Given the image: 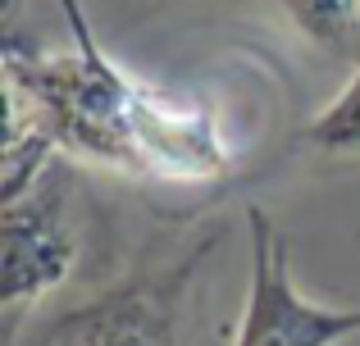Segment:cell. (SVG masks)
<instances>
[{
    "label": "cell",
    "mask_w": 360,
    "mask_h": 346,
    "mask_svg": "<svg viewBox=\"0 0 360 346\" xmlns=\"http://www.w3.org/2000/svg\"><path fill=\"white\" fill-rule=\"evenodd\" d=\"M14 5H18V0H5V9H14Z\"/></svg>",
    "instance_id": "52a82bcc"
},
{
    "label": "cell",
    "mask_w": 360,
    "mask_h": 346,
    "mask_svg": "<svg viewBox=\"0 0 360 346\" xmlns=\"http://www.w3.org/2000/svg\"><path fill=\"white\" fill-rule=\"evenodd\" d=\"M251 228V283L233 346H342L360 333V305H319L292 278V251L264 210H246Z\"/></svg>",
    "instance_id": "7a4b0ae2"
},
{
    "label": "cell",
    "mask_w": 360,
    "mask_h": 346,
    "mask_svg": "<svg viewBox=\"0 0 360 346\" xmlns=\"http://www.w3.org/2000/svg\"><path fill=\"white\" fill-rule=\"evenodd\" d=\"M288 18L324 51H342L360 32V0H283Z\"/></svg>",
    "instance_id": "8992f818"
},
{
    "label": "cell",
    "mask_w": 360,
    "mask_h": 346,
    "mask_svg": "<svg viewBox=\"0 0 360 346\" xmlns=\"http://www.w3.org/2000/svg\"><path fill=\"white\" fill-rule=\"evenodd\" d=\"M306 146L324 155H360V60L347 87L306 124Z\"/></svg>",
    "instance_id": "5b68a950"
},
{
    "label": "cell",
    "mask_w": 360,
    "mask_h": 346,
    "mask_svg": "<svg viewBox=\"0 0 360 346\" xmlns=\"http://www.w3.org/2000/svg\"><path fill=\"white\" fill-rule=\"evenodd\" d=\"M0 301L5 310H18L23 301L55 292L73 274L78 241L69 228V192L46 169L23 196L0 205Z\"/></svg>",
    "instance_id": "3957f363"
},
{
    "label": "cell",
    "mask_w": 360,
    "mask_h": 346,
    "mask_svg": "<svg viewBox=\"0 0 360 346\" xmlns=\"http://www.w3.org/2000/svg\"><path fill=\"white\" fill-rule=\"evenodd\" d=\"M73 46H5V87L27 100L55 146L132 178L210 182L233 169V146L205 105L132 78L96 41L82 0H60Z\"/></svg>",
    "instance_id": "6da1fadb"
},
{
    "label": "cell",
    "mask_w": 360,
    "mask_h": 346,
    "mask_svg": "<svg viewBox=\"0 0 360 346\" xmlns=\"http://www.w3.org/2000/svg\"><path fill=\"white\" fill-rule=\"evenodd\" d=\"M174 292H178V274L128 287L115 301L82 314L78 333H73V346H160Z\"/></svg>",
    "instance_id": "277c9868"
}]
</instances>
